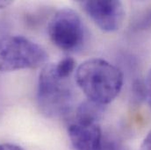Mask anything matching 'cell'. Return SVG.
Masks as SVG:
<instances>
[{
	"instance_id": "1",
	"label": "cell",
	"mask_w": 151,
	"mask_h": 150,
	"mask_svg": "<svg viewBox=\"0 0 151 150\" xmlns=\"http://www.w3.org/2000/svg\"><path fill=\"white\" fill-rule=\"evenodd\" d=\"M76 80L87 99L101 106L115 99L123 85V75L119 69L99 58L83 62L76 70Z\"/></svg>"
},
{
	"instance_id": "11",
	"label": "cell",
	"mask_w": 151,
	"mask_h": 150,
	"mask_svg": "<svg viewBox=\"0 0 151 150\" xmlns=\"http://www.w3.org/2000/svg\"><path fill=\"white\" fill-rule=\"evenodd\" d=\"M141 150H151V132L148 133L142 141L141 146Z\"/></svg>"
},
{
	"instance_id": "10",
	"label": "cell",
	"mask_w": 151,
	"mask_h": 150,
	"mask_svg": "<svg viewBox=\"0 0 151 150\" xmlns=\"http://www.w3.org/2000/svg\"><path fill=\"white\" fill-rule=\"evenodd\" d=\"M144 93L151 108V70L146 76V80L144 83Z\"/></svg>"
},
{
	"instance_id": "5",
	"label": "cell",
	"mask_w": 151,
	"mask_h": 150,
	"mask_svg": "<svg viewBox=\"0 0 151 150\" xmlns=\"http://www.w3.org/2000/svg\"><path fill=\"white\" fill-rule=\"evenodd\" d=\"M79 4L95 24L105 32H115L123 24L125 9L119 1L85 0L79 1Z\"/></svg>"
},
{
	"instance_id": "4",
	"label": "cell",
	"mask_w": 151,
	"mask_h": 150,
	"mask_svg": "<svg viewBox=\"0 0 151 150\" xmlns=\"http://www.w3.org/2000/svg\"><path fill=\"white\" fill-rule=\"evenodd\" d=\"M47 32L54 45L69 52L80 48L85 38L81 18L75 11L69 8L62 9L53 16Z\"/></svg>"
},
{
	"instance_id": "6",
	"label": "cell",
	"mask_w": 151,
	"mask_h": 150,
	"mask_svg": "<svg viewBox=\"0 0 151 150\" xmlns=\"http://www.w3.org/2000/svg\"><path fill=\"white\" fill-rule=\"evenodd\" d=\"M70 141L76 150H100L103 137L99 122L75 119L68 127Z\"/></svg>"
},
{
	"instance_id": "2",
	"label": "cell",
	"mask_w": 151,
	"mask_h": 150,
	"mask_svg": "<svg viewBox=\"0 0 151 150\" xmlns=\"http://www.w3.org/2000/svg\"><path fill=\"white\" fill-rule=\"evenodd\" d=\"M73 98V90L69 78L58 75L55 64L44 66L38 82L37 101L40 112L49 118L64 116L70 111Z\"/></svg>"
},
{
	"instance_id": "12",
	"label": "cell",
	"mask_w": 151,
	"mask_h": 150,
	"mask_svg": "<svg viewBox=\"0 0 151 150\" xmlns=\"http://www.w3.org/2000/svg\"><path fill=\"white\" fill-rule=\"evenodd\" d=\"M0 150H24L19 146L10 144V143H4L0 146Z\"/></svg>"
},
{
	"instance_id": "7",
	"label": "cell",
	"mask_w": 151,
	"mask_h": 150,
	"mask_svg": "<svg viewBox=\"0 0 151 150\" xmlns=\"http://www.w3.org/2000/svg\"><path fill=\"white\" fill-rule=\"evenodd\" d=\"M104 113V106L99 105L91 100L81 103L76 112L75 119L83 121H97L99 122L102 113Z\"/></svg>"
},
{
	"instance_id": "3",
	"label": "cell",
	"mask_w": 151,
	"mask_h": 150,
	"mask_svg": "<svg viewBox=\"0 0 151 150\" xmlns=\"http://www.w3.org/2000/svg\"><path fill=\"white\" fill-rule=\"evenodd\" d=\"M47 59L46 51L27 38L19 35L0 38V72L35 69Z\"/></svg>"
},
{
	"instance_id": "13",
	"label": "cell",
	"mask_w": 151,
	"mask_h": 150,
	"mask_svg": "<svg viewBox=\"0 0 151 150\" xmlns=\"http://www.w3.org/2000/svg\"><path fill=\"white\" fill-rule=\"evenodd\" d=\"M12 3H13L12 1H9V0H0V10L7 8L8 6L12 4Z\"/></svg>"
},
{
	"instance_id": "8",
	"label": "cell",
	"mask_w": 151,
	"mask_h": 150,
	"mask_svg": "<svg viewBox=\"0 0 151 150\" xmlns=\"http://www.w3.org/2000/svg\"><path fill=\"white\" fill-rule=\"evenodd\" d=\"M57 74L63 78H70L76 67L75 60L71 57H65L55 64Z\"/></svg>"
},
{
	"instance_id": "9",
	"label": "cell",
	"mask_w": 151,
	"mask_h": 150,
	"mask_svg": "<svg viewBox=\"0 0 151 150\" xmlns=\"http://www.w3.org/2000/svg\"><path fill=\"white\" fill-rule=\"evenodd\" d=\"M100 150H127L121 144L113 140H104Z\"/></svg>"
}]
</instances>
